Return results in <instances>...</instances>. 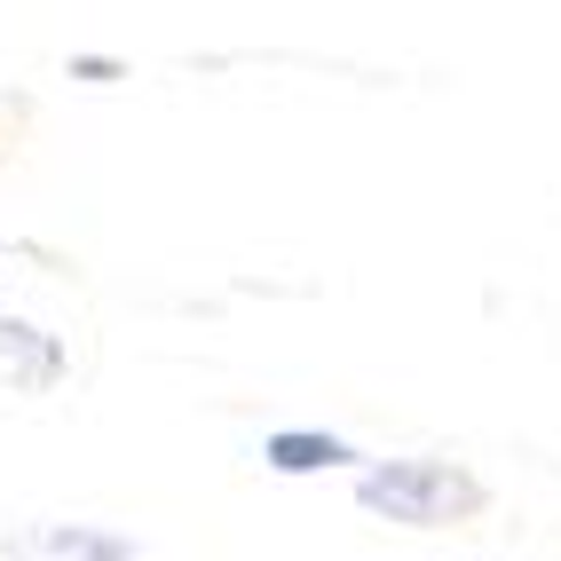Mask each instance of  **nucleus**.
Instances as JSON below:
<instances>
[{
	"instance_id": "obj_5",
	"label": "nucleus",
	"mask_w": 561,
	"mask_h": 561,
	"mask_svg": "<svg viewBox=\"0 0 561 561\" xmlns=\"http://www.w3.org/2000/svg\"><path fill=\"white\" fill-rule=\"evenodd\" d=\"M64 71L80 88H111V80H127V64L119 56H103V48H80V56H64Z\"/></svg>"
},
{
	"instance_id": "obj_4",
	"label": "nucleus",
	"mask_w": 561,
	"mask_h": 561,
	"mask_svg": "<svg viewBox=\"0 0 561 561\" xmlns=\"http://www.w3.org/2000/svg\"><path fill=\"white\" fill-rule=\"evenodd\" d=\"M364 451L348 435H324V427H270L261 435V467L270 474H332V467H356Z\"/></svg>"
},
{
	"instance_id": "obj_1",
	"label": "nucleus",
	"mask_w": 561,
	"mask_h": 561,
	"mask_svg": "<svg viewBox=\"0 0 561 561\" xmlns=\"http://www.w3.org/2000/svg\"><path fill=\"white\" fill-rule=\"evenodd\" d=\"M356 506L371 522H396V530H451V522H474L491 506V491L451 459H364Z\"/></svg>"
},
{
	"instance_id": "obj_2",
	"label": "nucleus",
	"mask_w": 561,
	"mask_h": 561,
	"mask_svg": "<svg viewBox=\"0 0 561 561\" xmlns=\"http://www.w3.org/2000/svg\"><path fill=\"white\" fill-rule=\"evenodd\" d=\"M0 561H142V546L127 530H103V522L41 514V522H16L0 538Z\"/></svg>"
},
{
	"instance_id": "obj_3",
	"label": "nucleus",
	"mask_w": 561,
	"mask_h": 561,
	"mask_svg": "<svg viewBox=\"0 0 561 561\" xmlns=\"http://www.w3.org/2000/svg\"><path fill=\"white\" fill-rule=\"evenodd\" d=\"M64 371H71V356H64V341L48 324L0 309V388L9 396H56Z\"/></svg>"
}]
</instances>
